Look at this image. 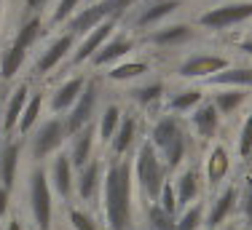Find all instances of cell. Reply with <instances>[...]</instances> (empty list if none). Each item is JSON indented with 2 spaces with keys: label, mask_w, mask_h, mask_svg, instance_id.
I'll return each instance as SVG.
<instances>
[{
  "label": "cell",
  "mask_w": 252,
  "mask_h": 230,
  "mask_svg": "<svg viewBox=\"0 0 252 230\" xmlns=\"http://www.w3.org/2000/svg\"><path fill=\"white\" fill-rule=\"evenodd\" d=\"M134 48H137V40L131 38L129 32H116L105 46L99 48L97 54H94V59H92L89 64H92L94 70L113 67V64H118V62H124V59H129L131 54H134Z\"/></svg>",
  "instance_id": "cell-18"
},
{
  "label": "cell",
  "mask_w": 252,
  "mask_h": 230,
  "mask_svg": "<svg viewBox=\"0 0 252 230\" xmlns=\"http://www.w3.org/2000/svg\"><path fill=\"white\" fill-rule=\"evenodd\" d=\"M218 230H239V225H236V222H228V225H223V228H218Z\"/></svg>",
  "instance_id": "cell-46"
},
{
  "label": "cell",
  "mask_w": 252,
  "mask_h": 230,
  "mask_svg": "<svg viewBox=\"0 0 252 230\" xmlns=\"http://www.w3.org/2000/svg\"><path fill=\"white\" fill-rule=\"evenodd\" d=\"M236 48L244 54V57H252V35H250V38H244V40H239Z\"/></svg>",
  "instance_id": "cell-44"
},
{
  "label": "cell",
  "mask_w": 252,
  "mask_h": 230,
  "mask_svg": "<svg viewBox=\"0 0 252 230\" xmlns=\"http://www.w3.org/2000/svg\"><path fill=\"white\" fill-rule=\"evenodd\" d=\"M247 230H252V228H247Z\"/></svg>",
  "instance_id": "cell-49"
},
{
  "label": "cell",
  "mask_w": 252,
  "mask_h": 230,
  "mask_svg": "<svg viewBox=\"0 0 252 230\" xmlns=\"http://www.w3.org/2000/svg\"><path fill=\"white\" fill-rule=\"evenodd\" d=\"M67 222L73 230H102L99 222L94 220L92 214H89V209L83 206H70L67 209Z\"/></svg>",
  "instance_id": "cell-40"
},
{
  "label": "cell",
  "mask_w": 252,
  "mask_h": 230,
  "mask_svg": "<svg viewBox=\"0 0 252 230\" xmlns=\"http://www.w3.org/2000/svg\"><path fill=\"white\" fill-rule=\"evenodd\" d=\"M236 155L242 161L252 158V107L250 113L244 115L242 126H239V134H236Z\"/></svg>",
  "instance_id": "cell-38"
},
{
  "label": "cell",
  "mask_w": 252,
  "mask_h": 230,
  "mask_svg": "<svg viewBox=\"0 0 252 230\" xmlns=\"http://www.w3.org/2000/svg\"><path fill=\"white\" fill-rule=\"evenodd\" d=\"M247 22H252V0H231V3L209 5L196 19V24L209 32H225V29Z\"/></svg>",
  "instance_id": "cell-5"
},
{
  "label": "cell",
  "mask_w": 252,
  "mask_h": 230,
  "mask_svg": "<svg viewBox=\"0 0 252 230\" xmlns=\"http://www.w3.org/2000/svg\"><path fill=\"white\" fill-rule=\"evenodd\" d=\"M3 11H5V0H0V24H3Z\"/></svg>",
  "instance_id": "cell-47"
},
{
  "label": "cell",
  "mask_w": 252,
  "mask_h": 230,
  "mask_svg": "<svg viewBox=\"0 0 252 230\" xmlns=\"http://www.w3.org/2000/svg\"><path fill=\"white\" fill-rule=\"evenodd\" d=\"M145 222H148V230H177V217L164 211L158 203H148Z\"/></svg>",
  "instance_id": "cell-36"
},
{
  "label": "cell",
  "mask_w": 252,
  "mask_h": 230,
  "mask_svg": "<svg viewBox=\"0 0 252 230\" xmlns=\"http://www.w3.org/2000/svg\"><path fill=\"white\" fill-rule=\"evenodd\" d=\"M209 99L218 107L220 118H228V115H236L250 102V91H244V88H212Z\"/></svg>",
  "instance_id": "cell-28"
},
{
  "label": "cell",
  "mask_w": 252,
  "mask_h": 230,
  "mask_svg": "<svg viewBox=\"0 0 252 230\" xmlns=\"http://www.w3.org/2000/svg\"><path fill=\"white\" fill-rule=\"evenodd\" d=\"M148 72H151V62L148 59H124V62L113 64L105 72V78L110 83H134L140 78H145Z\"/></svg>",
  "instance_id": "cell-29"
},
{
  "label": "cell",
  "mask_w": 252,
  "mask_h": 230,
  "mask_svg": "<svg viewBox=\"0 0 252 230\" xmlns=\"http://www.w3.org/2000/svg\"><path fill=\"white\" fill-rule=\"evenodd\" d=\"M190 150H193V137H190V131H185V134H180L175 142H172L164 153H158V155L164 158L166 169H169V174H172V172H180V169L185 166Z\"/></svg>",
  "instance_id": "cell-32"
},
{
  "label": "cell",
  "mask_w": 252,
  "mask_h": 230,
  "mask_svg": "<svg viewBox=\"0 0 252 230\" xmlns=\"http://www.w3.org/2000/svg\"><path fill=\"white\" fill-rule=\"evenodd\" d=\"M116 27H118V22H102L99 27H94L89 35H83V38L75 43V51H73V57H70V64H73V67L89 64L94 59V54H97L99 48L118 32Z\"/></svg>",
  "instance_id": "cell-15"
},
{
  "label": "cell",
  "mask_w": 252,
  "mask_h": 230,
  "mask_svg": "<svg viewBox=\"0 0 252 230\" xmlns=\"http://www.w3.org/2000/svg\"><path fill=\"white\" fill-rule=\"evenodd\" d=\"M239 217H242V222L247 228H252V174L242 179V185H239Z\"/></svg>",
  "instance_id": "cell-39"
},
{
  "label": "cell",
  "mask_w": 252,
  "mask_h": 230,
  "mask_svg": "<svg viewBox=\"0 0 252 230\" xmlns=\"http://www.w3.org/2000/svg\"><path fill=\"white\" fill-rule=\"evenodd\" d=\"M131 198H134V174L129 158H107L102 177V214L107 230H131Z\"/></svg>",
  "instance_id": "cell-1"
},
{
  "label": "cell",
  "mask_w": 252,
  "mask_h": 230,
  "mask_svg": "<svg viewBox=\"0 0 252 230\" xmlns=\"http://www.w3.org/2000/svg\"><path fill=\"white\" fill-rule=\"evenodd\" d=\"M99 99H102V83H99V78H89L86 88H83L81 96H78V102L70 107V113L64 115V123H67L70 137L78 134V131H83L86 126H92L94 120H97Z\"/></svg>",
  "instance_id": "cell-7"
},
{
  "label": "cell",
  "mask_w": 252,
  "mask_h": 230,
  "mask_svg": "<svg viewBox=\"0 0 252 230\" xmlns=\"http://www.w3.org/2000/svg\"><path fill=\"white\" fill-rule=\"evenodd\" d=\"M250 35H252V27H250Z\"/></svg>",
  "instance_id": "cell-48"
},
{
  "label": "cell",
  "mask_w": 252,
  "mask_h": 230,
  "mask_svg": "<svg viewBox=\"0 0 252 230\" xmlns=\"http://www.w3.org/2000/svg\"><path fill=\"white\" fill-rule=\"evenodd\" d=\"M204 99H207V94H204L201 88L185 86V88H180V91H175V94H166V110L164 113H172V115H180V118H183V115L193 113Z\"/></svg>",
  "instance_id": "cell-27"
},
{
  "label": "cell",
  "mask_w": 252,
  "mask_h": 230,
  "mask_svg": "<svg viewBox=\"0 0 252 230\" xmlns=\"http://www.w3.org/2000/svg\"><path fill=\"white\" fill-rule=\"evenodd\" d=\"M239 211V185L236 182H225L223 187L212 193V201L207 206V228L218 230L233 222V214Z\"/></svg>",
  "instance_id": "cell-10"
},
{
  "label": "cell",
  "mask_w": 252,
  "mask_h": 230,
  "mask_svg": "<svg viewBox=\"0 0 252 230\" xmlns=\"http://www.w3.org/2000/svg\"><path fill=\"white\" fill-rule=\"evenodd\" d=\"M27 54L30 51H22V48H16L14 43L5 46L3 54H0V81H3V83L14 81V78L22 72V67H25Z\"/></svg>",
  "instance_id": "cell-33"
},
{
  "label": "cell",
  "mask_w": 252,
  "mask_h": 230,
  "mask_svg": "<svg viewBox=\"0 0 252 230\" xmlns=\"http://www.w3.org/2000/svg\"><path fill=\"white\" fill-rule=\"evenodd\" d=\"M126 94H129V99L134 102L140 110H153L156 105L166 102V83L161 81V78H156V81H142V83H137V86H131Z\"/></svg>",
  "instance_id": "cell-25"
},
{
  "label": "cell",
  "mask_w": 252,
  "mask_h": 230,
  "mask_svg": "<svg viewBox=\"0 0 252 230\" xmlns=\"http://www.w3.org/2000/svg\"><path fill=\"white\" fill-rule=\"evenodd\" d=\"M43 32H46V22L40 19V16H27V19L16 27L11 43H14L16 48H22V51H30V48L43 38Z\"/></svg>",
  "instance_id": "cell-31"
},
{
  "label": "cell",
  "mask_w": 252,
  "mask_h": 230,
  "mask_svg": "<svg viewBox=\"0 0 252 230\" xmlns=\"http://www.w3.org/2000/svg\"><path fill=\"white\" fill-rule=\"evenodd\" d=\"M180 5H183V0H145L142 5H134L129 24L134 27V32H151V29L161 27Z\"/></svg>",
  "instance_id": "cell-9"
},
{
  "label": "cell",
  "mask_w": 252,
  "mask_h": 230,
  "mask_svg": "<svg viewBox=\"0 0 252 230\" xmlns=\"http://www.w3.org/2000/svg\"><path fill=\"white\" fill-rule=\"evenodd\" d=\"M131 174H134V185L140 187L142 198H145L148 203L158 201L164 185L169 182V169H166L164 158H161L158 150H156L148 139H140V144H137Z\"/></svg>",
  "instance_id": "cell-2"
},
{
  "label": "cell",
  "mask_w": 252,
  "mask_h": 230,
  "mask_svg": "<svg viewBox=\"0 0 252 230\" xmlns=\"http://www.w3.org/2000/svg\"><path fill=\"white\" fill-rule=\"evenodd\" d=\"M231 172H233V155L228 150L225 142L215 139L212 144H207L204 153V182L209 185V190H218L225 182H231Z\"/></svg>",
  "instance_id": "cell-8"
},
{
  "label": "cell",
  "mask_w": 252,
  "mask_h": 230,
  "mask_svg": "<svg viewBox=\"0 0 252 230\" xmlns=\"http://www.w3.org/2000/svg\"><path fill=\"white\" fill-rule=\"evenodd\" d=\"M196 38V27L188 22H169V24H161V27L151 29L145 35V43L153 48H180L185 43Z\"/></svg>",
  "instance_id": "cell-17"
},
{
  "label": "cell",
  "mask_w": 252,
  "mask_h": 230,
  "mask_svg": "<svg viewBox=\"0 0 252 230\" xmlns=\"http://www.w3.org/2000/svg\"><path fill=\"white\" fill-rule=\"evenodd\" d=\"M231 57L225 54H215V51H193L188 57L180 59V64L175 67L180 81H204L207 83L212 75L223 72L231 67Z\"/></svg>",
  "instance_id": "cell-6"
},
{
  "label": "cell",
  "mask_w": 252,
  "mask_h": 230,
  "mask_svg": "<svg viewBox=\"0 0 252 230\" xmlns=\"http://www.w3.org/2000/svg\"><path fill=\"white\" fill-rule=\"evenodd\" d=\"M97 120H94L92 126H86L83 131H78V134L70 137V150H67V155H70V161H73V166H75V172L78 169H83L89 161H94L97 158Z\"/></svg>",
  "instance_id": "cell-23"
},
{
  "label": "cell",
  "mask_w": 252,
  "mask_h": 230,
  "mask_svg": "<svg viewBox=\"0 0 252 230\" xmlns=\"http://www.w3.org/2000/svg\"><path fill=\"white\" fill-rule=\"evenodd\" d=\"M156 203H158V206L164 209V211H169L172 217H177V214H180V209H177V198H175V187H172V179L164 185V190H161V196H158V201H156Z\"/></svg>",
  "instance_id": "cell-41"
},
{
  "label": "cell",
  "mask_w": 252,
  "mask_h": 230,
  "mask_svg": "<svg viewBox=\"0 0 252 230\" xmlns=\"http://www.w3.org/2000/svg\"><path fill=\"white\" fill-rule=\"evenodd\" d=\"M43 110H46V94H40V91L30 94V102H27L25 113H22V118H19V126H16V134L27 139L30 131L40 123V113Z\"/></svg>",
  "instance_id": "cell-34"
},
{
  "label": "cell",
  "mask_w": 252,
  "mask_h": 230,
  "mask_svg": "<svg viewBox=\"0 0 252 230\" xmlns=\"http://www.w3.org/2000/svg\"><path fill=\"white\" fill-rule=\"evenodd\" d=\"M27 102H30V83H19V86L8 94L5 107H3V120H0V123H3L5 137L16 134V126H19V118H22V113H25Z\"/></svg>",
  "instance_id": "cell-24"
},
{
  "label": "cell",
  "mask_w": 252,
  "mask_h": 230,
  "mask_svg": "<svg viewBox=\"0 0 252 230\" xmlns=\"http://www.w3.org/2000/svg\"><path fill=\"white\" fill-rule=\"evenodd\" d=\"M102 177H105V161H102V158L89 161L83 169H78V172H75V198L83 203V209L99 198Z\"/></svg>",
  "instance_id": "cell-14"
},
{
  "label": "cell",
  "mask_w": 252,
  "mask_h": 230,
  "mask_svg": "<svg viewBox=\"0 0 252 230\" xmlns=\"http://www.w3.org/2000/svg\"><path fill=\"white\" fill-rule=\"evenodd\" d=\"M209 88H244L252 91V64H231L207 81Z\"/></svg>",
  "instance_id": "cell-26"
},
{
  "label": "cell",
  "mask_w": 252,
  "mask_h": 230,
  "mask_svg": "<svg viewBox=\"0 0 252 230\" xmlns=\"http://www.w3.org/2000/svg\"><path fill=\"white\" fill-rule=\"evenodd\" d=\"M46 174H49L54 196L64 198V201H70V198L75 196V166H73V161H70V155L64 153V150L51 158Z\"/></svg>",
  "instance_id": "cell-16"
},
{
  "label": "cell",
  "mask_w": 252,
  "mask_h": 230,
  "mask_svg": "<svg viewBox=\"0 0 252 230\" xmlns=\"http://www.w3.org/2000/svg\"><path fill=\"white\" fill-rule=\"evenodd\" d=\"M201 172L196 166H188L185 163L183 169L177 172V177L172 179V187H175V198H177V209H188L190 203L199 201L201 196Z\"/></svg>",
  "instance_id": "cell-21"
},
{
  "label": "cell",
  "mask_w": 252,
  "mask_h": 230,
  "mask_svg": "<svg viewBox=\"0 0 252 230\" xmlns=\"http://www.w3.org/2000/svg\"><path fill=\"white\" fill-rule=\"evenodd\" d=\"M220 113L218 107L212 105V99H204L199 107H196L193 113L188 115V131L193 139H199L204 144H212L215 139H218V131H220Z\"/></svg>",
  "instance_id": "cell-11"
},
{
  "label": "cell",
  "mask_w": 252,
  "mask_h": 230,
  "mask_svg": "<svg viewBox=\"0 0 252 230\" xmlns=\"http://www.w3.org/2000/svg\"><path fill=\"white\" fill-rule=\"evenodd\" d=\"M22 153H25V137L14 134L0 142V185L14 193L16 179H19Z\"/></svg>",
  "instance_id": "cell-12"
},
{
  "label": "cell",
  "mask_w": 252,
  "mask_h": 230,
  "mask_svg": "<svg viewBox=\"0 0 252 230\" xmlns=\"http://www.w3.org/2000/svg\"><path fill=\"white\" fill-rule=\"evenodd\" d=\"M49 5V0H25V11L27 16H40V11Z\"/></svg>",
  "instance_id": "cell-43"
},
{
  "label": "cell",
  "mask_w": 252,
  "mask_h": 230,
  "mask_svg": "<svg viewBox=\"0 0 252 230\" xmlns=\"http://www.w3.org/2000/svg\"><path fill=\"white\" fill-rule=\"evenodd\" d=\"M8 211H11V190H5L0 185V220H8Z\"/></svg>",
  "instance_id": "cell-42"
},
{
  "label": "cell",
  "mask_w": 252,
  "mask_h": 230,
  "mask_svg": "<svg viewBox=\"0 0 252 230\" xmlns=\"http://www.w3.org/2000/svg\"><path fill=\"white\" fill-rule=\"evenodd\" d=\"M75 43H78V40H75L70 32H59V35H54V38H51V43L46 46L43 51H40L38 62H35V75H38V78L51 75V72H54V70L59 67V64L64 62V59H70V57H73Z\"/></svg>",
  "instance_id": "cell-13"
},
{
  "label": "cell",
  "mask_w": 252,
  "mask_h": 230,
  "mask_svg": "<svg viewBox=\"0 0 252 230\" xmlns=\"http://www.w3.org/2000/svg\"><path fill=\"white\" fill-rule=\"evenodd\" d=\"M204 225H207V206L201 201L190 203L177 214V230H201Z\"/></svg>",
  "instance_id": "cell-35"
},
{
  "label": "cell",
  "mask_w": 252,
  "mask_h": 230,
  "mask_svg": "<svg viewBox=\"0 0 252 230\" xmlns=\"http://www.w3.org/2000/svg\"><path fill=\"white\" fill-rule=\"evenodd\" d=\"M67 142H70V131L67 123H64V115H49L30 131V137L25 139V147L30 161L43 163L54 158L57 153H62V147Z\"/></svg>",
  "instance_id": "cell-3"
},
{
  "label": "cell",
  "mask_w": 252,
  "mask_h": 230,
  "mask_svg": "<svg viewBox=\"0 0 252 230\" xmlns=\"http://www.w3.org/2000/svg\"><path fill=\"white\" fill-rule=\"evenodd\" d=\"M188 131V126L183 123V118L180 115H172V113H161L158 118L151 123V134H148L145 139L153 144L158 153H164L166 147H169L172 142L180 137V134H185Z\"/></svg>",
  "instance_id": "cell-19"
},
{
  "label": "cell",
  "mask_w": 252,
  "mask_h": 230,
  "mask_svg": "<svg viewBox=\"0 0 252 230\" xmlns=\"http://www.w3.org/2000/svg\"><path fill=\"white\" fill-rule=\"evenodd\" d=\"M121 118H124V107L118 105V102H107L99 110V115H97V139L102 144L113 142L118 126H121Z\"/></svg>",
  "instance_id": "cell-30"
},
{
  "label": "cell",
  "mask_w": 252,
  "mask_h": 230,
  "mask_svg": "<svg viewBox=\"0 0 252 230\" xmlns=\"http://www.w3.org/2000/svg\"><path fill=\"white\" fill-rule=\"evenodd\" d=\"M81 8H83V0H57V3H54L51 16H49V24H54V27L67 24Z\"/></svg>",
  "instance_id": "cell-37"
},
{
  "label": "cell",
  "mask_w": 252,
  "mask_h": 230,
  "mask_svg": "<svg viewBox=\"0 0 252 230\" xmlns=\"http://www.w3.org/2000/svg\"><path fill=\"white\" fill-rule=\"evenodd\" d=\"M86 81L89 78L83 75V72H75V75H70L67 81H62L57 88H54V94L49 96V110L54 115H67L70 107L78 102L81 91L86 88Z\"/></svg>",
  "instance_id": "cell-20"
},
{
  "label": "cell",
  "mask_w": 252,
  "mask_h": 230,
  "mask_svg": "<svg viewBox=\"0 0 252 230\" xmlns=\"http://www.w3.org/2000/svg\"><path fill=\"white\" fill-rule=\"evenodd\" d=\"M5 230H25V222H22V217H8V222H5Z\"/></svg>",
  "instance_id": "cell-45"
},
{
  "label": "cell",
  "mask_w": 252,
  "mask_h": 230,
  "mask_svg": "<svg viewBox=\"0 0 252 230\" xmlns=\"http://www.w3.org/2000/svg\"><path fill=\"white\" fill-rule=\"evenodd\" d=\"M27 203L30 214H32L35 230H51L54 222V190L49 182L43 163H32L27 177Z\"/></svg>",
  "instance_id": "cell-4"
},
{
  "label": "cell",
  "mask_w": 252,
  "mask_h": 230,
  "mask_svg": "<svg viewBox=\"0 0 252 230\" xmlns=\"http://www.w3.org/2000/svg\"><path fill=\"white\" fill-rule=\"evenodd\" d=\"M137 134H140V120H137V115L124 110L121 126H118L113 142L107 144V158H126V155L131 153V147L140 144L137 142Z\"/></svg>",
  "instance_id": "cell-22"
}]
</instances>
